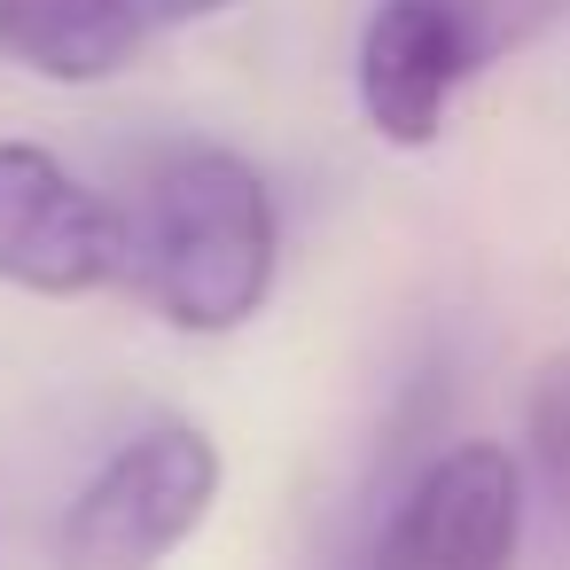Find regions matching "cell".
Listing matches in <instances>:
<instances>
[{
	"label": "cell",
	"instance_id": "obj_1",
	"mask_svg": "<svg viewBox=\"0 0 570 570\" xmlns=\"http://www.w3.org/2000/svg\"><path fill=\"white\" fill-rule=\"evenodd\" d=\"M126 274L180 336L250 328L282 274V219L266 173L219 141H173L126 219Z\"/></svg>",
	"mask_w": 570,
	"mask_h": 570
},
{
	"label": "cell",
	"instance_id": "obj_2",
	"mask_svg": "<svg viewBox=\"0 0 570 570\" xmlns=\"http://www.w3.org/2000/svg\"><path fill=\"white\" fill-rule=\"evenodd\" d=\"M227 453L204 422H141L63 508L56 570H165L219 508Z\"/></svg>",
	"mask_w": 570,
	"mask_h": 570
},
{
	"label": "cell",
	"instance_id": "obj_3",
	"mask_svg": "<svg viewBox=\"0 0 570 570\" xmlns=\"http://www.w3.org/2000/svg\"><path fill=\"white\" fill-rule=\"evenodd\" d=\"M0 282L24 297H95L126 282V212L40 141H0Z\"/></svg>",
	"mask_w": 570,
	"mask_h": 570
},
{
	"label": "cell",
	"instance_id": "obj_4",
	"mask_svg": "<svg viewBox=\"0 0 570 570\" xmlns=\"http://www.w3.org/2000/svg\"><path fill=\"white\" fill-rule=\"evenodd\" d=\"M476 71H492V48L469 0H375L360 24L352 87L367 134L391 149H430Z\"/></svg>",
	"mask_w": 570,
	"mask_h": 570
},
{
	"label": "cell",
	"instance_id": "obj_5",
	"mask_svg": "<svg viewBox=\"0 0 570 570\" xmlns=\"http://www.w3.org/2000/svg\"><path fill=\"white\" fill-rule=\"evenodd\" d=\"M523 547V469L508 445H445L383 515L360 570H515Z\"/></svg>",
	"mask_w": 570,
	"mask_h": 570
},
{
	"label": "cell",
	"instance_id": "obj_6",
	"mask_svg": "<svg viewBox=\"0 0 570 570\" xmlns=\"http://www.w3.org/2000/svg\"><path fill=\"white\" fill-rule=\"evenodd\" d=\"M149 48V17L134 0H0V63L48 87H102L134 71Z\"/></svg>",
	"mask_w": 570,
	"mask_h": 570
},
{
	"label": "cell",
	"instance_id": "obj_7",
	"mask_svg": "<svg viewBox=\"0 0 570 570\" xmlns=\"http://www.w3.org/2000/svg\"><path fill=\"white\" fill-rule=\"evenodd\" d=\"M523 453H531L539 484L570 508V352L547 360L531 399H523Z\"/></svg>",
	"mask_w": 570,
	"mask_h": 570
},
{
	"label": "cell",
	"instance_id": "obj_8",
	"mask_svg": "<svg viewBox=\"0 0 570 570\" xmlns=\"http://www.w3.org/2000/svg\"><path fill=\"white\" fill-rule=\"evenodd\" d=\"M476 9V32H484V48H492V63L508 56V48H531L570 0H469Z\"/></svg>",
	"mask_w": 570,
	"mask_h": 570
},
{
	"label": "cell",
	"instance_id": "obj_9",
	"mask_svg": "<svg viewBox=\"0 0 570 570\" xmlns=\"http://www.w3.org/2000/svg\"><path fill=\"white\" fill-rule=\"evenodd\" d=\"M134 9H141L149 32H157V24H212V17L235 9V0H134Z\"/></svg>",
	"mask_w": 570,
	"mask_h": 570
}]
</instances>
